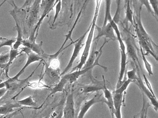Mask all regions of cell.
<instances>
[{
  "label": "cell",
  "instance_id": "cell-1",
  "mask_svg": "<svg viewBox=\"0 0 158 118\" xmlns=\"http://www.w3.org/2000/svg\"><path fill=\"white\" fill-rule=\"evenodd\" d=\"M96 6L95 9L94 16L92 19V23L89 26V34L88 36L87 39L85 43V47L84 48V51L82 53V56L80 58V61L77 65L74 68H73V71L80 70L83 68V66L85 65L88 58L90 53V48L92 45V41H93V37H94V30L96 27V22L97 18L99 12L100 7L101 4L102 0H96Z\"/></svg>",
  "mask_w": 158,
  "mask_h": 118
},
{
  "label": "cell",
  "instance_id": "cell-2",
  "mask_svg": "<svg viewBox=\"0 0 158 118\" xmlns=\"http://www.w3.org/2000/svg\"><path fill=\"white\" fill-rule=\"evenodd\" d=\"M102 53V49L99 54H98L94 64L91 66L86 67V68H82L80 70H76V71H73V72L70 73L66 74L63 75V76H64L67 79L69 83H70V84H73V83H74L76 81H77L78 78L81 77L83 75L85 74L90 70H92L96 66H100V67L102 68L105 72H107L108 71V68L106 66H103V65L100 64L99 62L100 58Z\"/></svg>",
  "mask_w": 158,
  "mask_h": 118
},
{
  "label": "cell",
  "instance_id": "cell-3",
  "mask_svg": "<svg viewBox=\"0 0 158 118\" xmlns=\"http://www.w3.org/2000/svg\"><path fill=\"white\" fill-rule=\"evenodd\" d=\"M27 61L25 64L23 66V68L19 71V73L16 75L14 76L13 77L9 78V79H8V80L3 81V84H4L5 86L6 87L5 88H8V89L10 88L11 84H12V83H14L15 81L19 80V77L24 73L26 68L29 65H30L31 64L35 62L42 61V57H40V56L38 55V54H36L35 53L33 52L32 51L27 53Z\"/></svg>",
  "mask_w": 158,
  "mask_h": 118
},
{
  "label": "cell",
  "instance_id": "cell-4",
  "mask_svg": "<svg viewBox=\"0 0 158 118\" xmlns=\"http://www.w3.org/2000/svg\"><path fill=\"white\" fill-rule=\"evenodd\" d=\"M89 30V29L79 38L77 39V40L75 41L74 43L73 44H74V49L72 56L70 58L68 64L66 65L63 71L61 73V76H62L66 74L69 72V70L72 68L73 63L74 62L76 59L79 55L82 48L84 46L85 44L83 43V41H84V39L85 37L87 34Z\"/></svg>",
  "mask_w": 158,
  "mask_h": 118
},
{
  "label": "cell",
  "instance_id": "cell-5",
  "mask_svg": "<svg viewBox=\"0 0 158 118\" xmlns=\"http://www.w3.org/2000/svg\"><path fill=\"white\" fill-rule=\"evenodd\" d=\"M45 65V72L42 75L41 79L48 86L50 87L51 86H54L60 81L61 76L60 70H56L51 68L46 64Z\"/></svg>",
  "mask_w": 158,
  "mask_h": 118
},
{
  "label": "cell",
  "instance_id": "cell-6",
  "mask_svg": "<svg viewBox=\"0 0 158 118\" xmlns=\"http://www.w3.org/2000/svg\"><path fill=\"white\" fill-rule=\"evenodd\" d=\"M55 2H56V0H45L42 3H41L40 6L43 9L42 15L40 18L39 19L38 21L35 26V29L33 31V33H32L33 37L31 38H29V39L32 40H33L35 39H36L42 21L44 20V18L48 15L50 12L53 9Z\"/></svg>",
  "mask_w": 158,
  "mask_h": 118
},
{
  "label": "cell",
  "instance_id": "cell-7",
  "mask_svg": "<svg viewBox=\"0 0 158 118\" xmlns=\"http://www.w3.org/2000/svg\"><path fill=\"white\" fill-rule=\"evenodd\" d=\"M123 41H124L125 43V45L126 46V48L127 50V52L126 53L127 56L128 55L129 57L131 58L137 66V64H138L141 67L138 58L137 54L136 48V46L135 43L134 41L133 37H132L128 31H127L126 32V37Z\"/></svg>",
  "mask_w": 158,
  "mask_h": 118
},
{
  "label": "cell",
  "instance_id": "cell-8",
  "mask_svg": "<svg viewBox=\"0 0 158 118\" xmlns=\"http://www.w3.org/2000/svg\"><path fill=\"white\" fill-rule=\"evenodd\" d=\"M142 6H140V8H139V15L138 16L136 17L135 18H134V22L136 25L139 31V34L144 39V40L146 41L148 43V46H149L150 49L155 52V50L154 49L153 46H155L157 47V45L154 43V41L152 40L151 36L147 33V31L145 30V28L143 26V24H142V21L141 19V10Z\"/></svg>",
  "mask_w": 158,
  "mask_h": 118
},
{
  "label": "cell",
  "instance_id": "cell-9",
  "mask_svg": "<svg viewBox=\"0 0 158 118\" xmlns=\"http://www.w3.org/2000/svg\"><path fill=\"white\" fill-rule=\"evenodd\" d=\"M105 99L102 97V94H99L98 91L97 92L96 95H95L91 99L86 100L82 104L77 115V118H84L87 112L94 104L99 102H103L105 103Z\"/></svg>",
  "mask_w": 158,
  "mask_h": 118
},
{
  "label": "cell",
  "instance_id": "cell-10",
  "mask_svg": "<svg viewBox=\"0 0 158 118\" xmlns=\"http://www.w3.org/2000/svg\"><path fill=\"white\" fill-rule=\"evenodd\" d=\"M95 28L98 31V34L94 39L99 41L101 38L105 37L106 38L112 41L117 40L114 30L110 23H108L105 26L102 27L96 25Z\"/></svg>",
  "mask_w": 158,
  "mask_h": 118
},
{
  "label": "cell",
  "instance_id": "cell-11",
  "mask_svg": "<svg viewBox=\"0 0 158 118\" xmlns=\"http://www.w3.org/2000/svg\"><path fill=\"white\" fill-rule=\"evenodd\" d=\"M63 118H76L74 101L73 93L69 94L66 98L63 108Z\"/></svg>",
  "mask_w": 158,
  "mask_h": 118
},
{
  "label": "cell",
  "instance_id": "cell-12",
  "mask_svg": "<svg viewBox=\"0 0 158 118\" xmlns=\"http://www.w3.org/2000/svg\"><path fill=\"white\" fill-rule=\"evenodd\" d=\"M137 85L139 87V89L142 91V93L147 97L148 99L150 101L151 104L152 105L154 110L157 112L158 111V100L157 97H155L152 96V94L148 90L147 88L145 86V84L143 83L142 79H141L139 75V77L136 81L135 82Z\"/></svg>",
  "mask_w": 158,
  "mask_h": 118
},
{
  "label": "cell",
  "instance_id": "cell-13",
  "mask_svg": "<svg viewBox=\"0 0 158 118\" xmlns=\"http://www.w3.org/2000/svg\"><path fill=\"white\" fill-rule=\"evenodd\" d=\"M22 45L24 47L29 48L32 52L42 58L45 54V52L42 48L43 41H41L40 43H37L36 42L35 39L32 40L28 39L23 40Z\"/></svg>",
  "mask_w": 158,
  "mask_h": 118
},
{
  "label": "cell",
  "instance_id": "cell-14",
  "mask_svg": "<svg viewBox=\"0 0 158 118\" xmlns=\"http://www.w3.org/2000/svg\"><path fill=\"white\" fill-rule=\"evenodd\" d=\"M114 112V117L116 118H122V106L124 102L123 94H117L112 92Z\"/></svg>",
  "mask_w": 158,
  "mask_h": 118
},
{
  "label": "cell",
  "instance_id": "cell-15",
  "mask_svg": "<svg viewBox=\"0 0 158 118\" xmlns=\"http://www.w3.org/2000/svg\"><path fill=\"white\" fill-rule=\"evenodd\" d=\"M41 4V0H35L31 6L28 18L29 26H32L35 23H36L38 18L40 6Z\"/></svg>",
  "mask_w": 158,
  "mask_h": 118
},
{
  "label": "cell",
  "instance_id": "cell-16",
  "mask_svg": "<svg viewBox=\"0 0 158 118\" xmlns=\"http://www.w3.org/2000/svg\"><path fill=\"white\" fill-rule=\"evenodd\" d=\"M103 77V88L102 89L103 92L104 99L105 100V103L108 106L111 115H114V106L113 97L112 92H111L106 86V82L104 76H102Z\"/></svg>",
  "mask_w": 158,
  "mask_h": 118
},
{
  "label": "cell",
  "instance_id": "cell-17",
  "mask_svg": "<svg viewBox=\"0 0 158 118\" xmlns=\"http://www.w3.org/2000/svg\"><path fill=\"white\" fill-rule=\"evenodd\" d=\"M134 25L135 27V30L137 36L138 38L139 42V47L141 48L143 50V51L146 52L147 55H151L155 59L156 61H158V56L156 55V53L154 52H153L150 48L149 46L148 45V43L144 40V39L139 34V31L137 27L135 22L134 21ZM145 54V55H146Z\"/></svg>",
  "mask_w": 158,
  "mask_h": 118
},
{
  "label": "cell",
  "instance_id": "cell-18",
  "mask_svg": "<svg viewBox=\"0 0 158 118\" xmlns=\"http://www.w3.org/2000/svg\"><path fill=\"white\" fill-rule=\"evenodd\" d=\"M121 53V63H120V69L119 72V77L116 85V88H119L124 82V77L125 74L127 67V55L126 53L120 51Z\"/></svg>",
  "mask_w": 158,
  "mask_h": 118
},
{
  "label": "cell",
  "instance_id": "cell-19",
  "mask_svg": "<svg viewBox=\"0 0 158 118\" xmlns=\"http://www.w3.org/2000/svg\"><path fill=\"white\" fill-rule=\"evenodd\" d=\"M68 82V80L64 76H62L59 82L57 83L55 85L53 86V87L52 88L50 94L48 95V97L46 98L45 101H46L51 96H52V95H54V94L58 93V92H63L64 90L65 85Z\"/></svg>",
  "mask_w": 158,
  "mask_h": 118
},
{
  "label": "cell",
  "instance_id": "cell-20",
  "mask_svg": "<svg viewBox=\"0 0 158 118\" xmlns=\"http://www.w3.org/2000/svg\"><path fill=\"white\" fill-rule=\"evenodd\" d=\"M142 106L141 110L136 115H135L134 118H148V111L151 106L150 103L147 100L146 96L142 93Z\"/></svg>",
  "mask_w": 158,
  "mask_h": 118
},
{
  "label": "cell",
  "instance_id": "cell-21",
  "mask_svg": "<svg viewBox=\"0 0 158 118\" xmlns=\"http://www.w3.org/2000/svg\"><path fill=\"white\" fill-rule=\"evenodd\" d=\"M12 16L14 18L15 20L16 29L17 32V37L15 38V43H14L13 45L12 48L15 49H19L20 46L23 44V41L24 40L23 39V32H22L21 27L18 24L17 19L14 16Z\"/></svg>",
  "mask_w": 158,
  "mask_h": 118
},
{
  "label": "cell",
  "instance_id": "cell-22",
  "mask_svg": "<svg viewBox=\"0 0 158 118\" xmlns=\"http://www.w3.org/2000/svg\"><path fill=\"white\" fill-rule=\"evenodd\" d=\"M111 25L114 30V33L116 35V38H117V41L119 43V46H120V51L123 52H126V46L125 45L124 42L123 41V39L121 36V32L119 30V28H118L117 24H116L113 20H112L110 22H109Z\"/></svg>",
  "mask_w": 158,
  "mask_h": 118
},
{
  "label": "cell",
  "instance_id": "cell-23",
  "mask_svg": "<svg viewBox=\"0 0 158 118\" xmlns=\"http://www.w3.org/2000/svg\"><path fill=\"white\" fill-rule=\"evenodd\" d=\"M22 52L19 49H15L12 48H10V50L9 52V61L7 64L6 68H5V73L8 76V72H9V68L10 65L12 63L15 59L16 58L17 56L20 55V53Z\"/></svg>",
  "mask_w": 158,
  "mask_h": 118
},
{
  "label": "cell",
  "instance_id": "cell-24",
  "mask_svg": "<svg viewBox=\"0 0 158 118\" xmlns=\"http://www.w3.org/2000/svg\"><path fill=\"white\" fill-rule=\"evenodd\" d=\"M112 0H105V14L103 26H105L107 23L112 20V16L111 14V6Z\"/></svg>",
  "mask_w": 158,
  "mask_h": 118
},
{
  "label": "cell",
  "instance_id": "cell-25",
  "mask_svg": "<svg viewBox=\"0 0 158 118\" xmlns=\"http://www.w3.org/2000/svg\"><path fill=\"white\" fill-rule=\"evenodd\" d=\"M18 103L16 104H11L5 105L0 107V115H8L14 111V108L21 107Z\"/></svg>",
  "mask_w": 158,
  "mask_h": 118
},
{
  "label": "cell",
  "instance_id": "cell-26",
  "mask_svg": "<svg viewBox=\"0 0 158 118\" xmlns=\"http://www.w3.org/2000/svg\"><path fill=\"white\" fill-rule=\"evenodd\" d=\"M126 8V16L125 21L127 24L128 23H131L132 25H134V17L133 13L130 5V0H128L127 2Z\"/></svg>",
  "mask_w": 158,
  "mask_h": 118
},
{
  "label": "cell",
  "instance_id": "cell-27",
  "mask_svg": "<svg viewBox=\"0 0 158 118\" xmlns=\"http://www.w3.org/2000/svg\"><path fill=\"white\" fill-rule=\"evenodd\" d=\"M17 103L21 106H27V107L36 108L37 106L36 103L33 99L32 96H28L27 97L18 100Z\"/></svg>",
  "mask_w": 158,
  "mask_h": 118
},
{
  "label": "cell",
  "instance_id": "cell-28",
  "mask_svg": "<svg viewBox=\"0 0 158 118\" xmlns=\"http://www.w3.org/2000/svg\"><path fill=\"white\" fill-rule=\"evenodd\" d=\"M103 88V82L102 85H91L86 86L82 88V92L84 93H91V92H98Z\"/></svg>",
  "mask_w": 158,
  "mask_h": 118
},
{
  "label": "cell",
  "instance_id": "cell-29",
  "mask_svg": "<svg viewBox=\"0 0 158 118\" xmlns=\"http://www.w3.org/2000/svg\"><path fill=\"white\" fill-rule=\"evenodd\" d=\"M140 51L141 53V56H142V60H143V62H144L145 69L147 70L149 75H153V72H152V66L151 64L147 60L144 51H143V50L140 47Z\"/></svg>",
  "mask_w": 158,
  "mask_h": 118
},
{
  "label": "cell",
  "instance_id": "cell-30",
  "mask_svg": "<svg viewBox=\"0 0 158 118\" xmlns=\"http://www.w3.org/2000/svg\"><path fill=\"white\" fill-rule=\"evenodd\" d=\"M131 83H133V81L129 80V79L125 80L123 82L121 85L118 88H116V89L114 91H113V92L117 93V94H123V93L125 92L126 90L127 89L129 85Z\"/></svg>",
  "mask_w": 158,
  "mask_h": 118
},
{
  "label": "cell",
  "instance_id": "cell-31",
  "mask_svg": "<svg viewBox=\"0 0 158 118\" xmlns=\"http://www.w3.org/2000/svg\"><path fill=\"white\" fill-rule=\"evenodd\" d=\"M116 3V9L115 14L113 17V20L116 24H118L120 21V14H121V0H115Z\"/></svg>",
  "mask_w": 158,
  "mask_h": 118
},
{
  "label": "cell",
  "instance_id": "cell-32",
  "mask_svg": "<svg viewBox=\"0 0 158 118\" xmlns=\"http://www.w3.org/2000/svg\"><path fill=\"white\" fill-rule=\"evenodd\" d=\"M127 79L133 81V83H135L139 77V74H137L136 70L134 68L132 70L128 71L127 73Z\"/></svg>",
  "mask_w": 158,
  "mask_h": 118
},
{
  "label": "cell",
  "instance_id": "cell-33",
  "mask_svg": "<svg viewBox=\"0 0 158 118\" xmlns=\"http://www.w3.org/2000/svg\"><path fill=\"white\" fill-rule=\"evenodd\" d=\"M55 13L54 15V18H53V22H52V25L55 24L59 14L60 13L61 10L62 8V1L61 0H60L57 2V3L55 4Z\"/></svg>",
  "mask_w": 158,
  "mask_h": 118
},
{
  "label": "cell",
  "instance_id": "cell-34",
  "mask_svg": "<svg viewBox=\"0 0 158 118\" xmlns=\"http://www.w3.org/2000/svg\"><path fill=\"white\" fill-rule=\"evenodd\" d=\"M150 5L151 6L152 9L155 15L156 19H157L158 12V0H149Z\"/></svg>",
  "mask_w": 158,
  "mask_h": 118
},
{
  "label": "cell",
  "instance_id": "cell-35",
  "mask_svg": "<svg viewBox=\"0 0 158 118\" xmlns=\"http://www.w3.org/2000/svg\"><path fill=\"white\" fill-rule=\"evenodd\" d=\"M9 61V52L2 53L0 54V65H5Z\"/></svg>",
  "mask_w": 158,
  "mask_h": 118
},
{
  "label": "cell",
  "instance_id": "cell-36",
  "mask_svg": "<svg viewBox=\"0 0 158 118\" xmlns=\"http://www.w3.org/2000/svg\"><path fill=\"white\" fill-rule=\"evenodd\" d=\"M139 2H140V4H141V6H144L147 8V10L156 18L154 13H153L152 9L151 6L150 5L149 0H139Z\"/></svg>",
  "mask_w": 158,
  "mask_h": 118
},
{
  "label": "cell",
  "instance_id": "cell-37",
  "mask_svg": "<svg viewBox=\"0 0 158 118\" xmlns=\"http://www.w3.org/2000/svg\"><path fill=\"white\" fill-rule=\"evenodd\" d=\"M143 78H144V82H145V86L148 88V90L150 92V93L152 94L153 96L156 97V96L154 94V91H153V88H152V86L150 82L149 81L148 79L145 74H143Z\"/></svg>",
  "mask_w": 158,
  "mask_h": 118
},
{
  "label": "cell",
  "instance_id": "cell-38",
  "mask_svg": "<svg viewBox=\"0 0 158 118\" xmlns=\"http://www.w3.org/2000/svg\"><path fill=\"white\" fill-rule=\"evenodd\" d=\"M63 108L59 109L53 112L50 114V118H63Z\"/></svg>",
  "mask_w": 158,
  "mask_h": 118
},
{
  "label": "cell",
  "instance_id": "cell-39",
  "mask_svg": "<svg viewBox=\"0 0 158 118\" xmlns=\"http://www.w3.org/2000/svg\"><path fill=\"white\" fill-rule=\"evenodd\" d=\"M34 1L35 0H25L23 6L21 7V8L23 9V8H26V7L32 5L34 3Z\"/></svg>",
  "mask_w": 158,
  "mask_h": 118
},
{
  "label": "cell",
  "instance_id": "cell-40",
  "mask_svg": "<svg viewBox=\"0 0 158 118\" xmlns=\"http://www.w3.org/2000/svg\"><path fill=\"white\" fill-rule=\"evenodd\" d=\"M8 90V88H0V99L2 98L5 95Z\"/></svg>",
  "mask_w": 158,
  "mask_h": 118
},
{
  "label": "cell",
  "instance_id": "cell-41",
  "mask_svg": "<svg viewBox=\"0 0 158 118\" xmlns=\"http://www.w3.org/2000/svg\"><path fill=\"white\" fill-rule=\"evenodd\" d=\"M12 1V2H13L14 3V2L13 0H3V2H2L0 4V8L3 5V4H4V3H5L6 2H7V1ZM15 4V3H14Z\"/></svg>",
  "mask_w": 158,
  "mask_h": 118
},
{
  "label": "cell",
  "instance_id": "cell-42",
  "mask_svg": "<svg viewBox=\"0 0 158 118\" xmlns=\"http://www.w3.org/2000/svg\"><path fill=\"white\" fill-rule=\"evenodd\" d=\"M7 64L0 65V69H5Z\"/></svg>",
  "mask_w": 158,
  "mask_h": 118
},
{
  "label": "cell",
  "instance_id": "cell-43",
  "mask_svg": "<svg viewBox=\"0 0 158 118\" xmlns=\"http://www.w3.org/2000/svg\"><path fill=\"white\" fill-rule=\"evenodd\" d=\"M8 115H1L0 116V118H7Z\"/></svg>",
  "mask_w": 158,
  "mask_h": 118
},
{
  "label": "cell",
  "instance_id": "cell-44",
  "mask_svg": "<svg viewBox=\"0 0 158 118\" xmlns=\"http://www.w3.org/2000/svg\"><path fill=\"white\" fill-rule=\"evenodd\" d=\"M6 38L3 37H0V42H1L2 41H3V40L5 39Z\"/></svg>",
  "mask_w": 158,
  "mask_h": 118
},
{
  "label": "cell",
  "instance_id": "cell-45",
  "mask_svg": "<svg viewBox=\"0 0 158 118\" xmlns=\"http://www.w3.org/2000/svg\"><path fill=\"white\" fill-rule=\"evenodd\" d=\"M44 118H50V114L48 115V116H46V117H45Z\"/></svg>",
  "mask_w": 158,
  "mask_h": 118
},
{
  "label": "cell",
  "instance_id": "cell-46",
  "mask_svg": "<svg viewBox=\"0 0 158 118\" xmlns=\"http://www.w3.org/2000/svg\"><path fill=\"white\" fill-rule=\"evenodd\" d=\"M112 118H114V115H111Z\"/></svg>",
  "mask_w": 158,
  "mask_h": 118
},
{
  "label": "cell",
  "instance_id": "cell-47",
  "mask_svg": "<svg viewBox=\"0 0 158 118\" xmlns=\"http://www.w3.org/2000/svg\"><path fill=\"white\" fill-rule=\"evenodd\" d=\"M44 1H45V0H41V3H42Z\"/></svg>",
  "mask_w": 158,
  "mask_h": 118
}]
</instances>
